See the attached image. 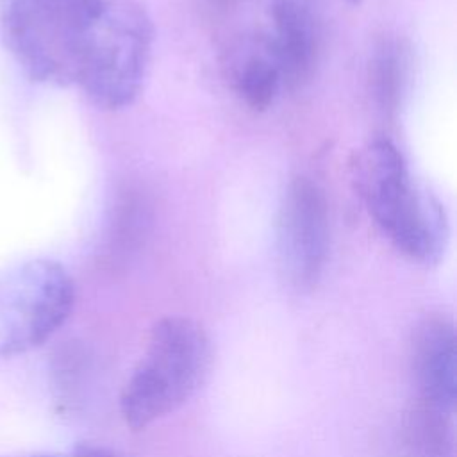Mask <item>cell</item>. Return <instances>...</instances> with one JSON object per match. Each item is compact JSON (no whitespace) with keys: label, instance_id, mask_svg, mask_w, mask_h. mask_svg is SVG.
Masks as SVG:
<instances>
[{"label":"cell","instance_id":"obj_3","mask_svg":"<svg viewBox=\"0 0 457 457\" xmlns=\"http://www.w3.org/2000/svg\"><path fill=\"white\" fill-rule=\"evenodd\" d=\"M211 361V339L196 320L166 316L155 321L145 353L121 389L125 425L143 430L179 409L204 384Z\"/></svg>","mask_w":457,"mask_h":457},{"label":"cell","instance_id":"obj_5","mask_svg":"<svg viewBox=\"0 0 457 457\" xmlns=\"http://www.w3.org/2000/svg\"><path fill=\"white\" fill-rule=\"evenodd\" d=\"M330 245L328 204L309 177H296L284 191L277 216L280 273L296 291H311L327 264Z\"/></svg>","mask_w":457,"mask_h":457},{"label":"cell","instance_id":"obj_11","mask_svg":"<svg viewBox=\"0 0 457 457\" xmlns=\"http://www.w3.org/2000/svg\"><path fill=\"white\" fill-rule=\"evenodd\" d=\"M48 457H125V455L98 445H79L77 448H73V452L66 455H48Z\"/></svg>","mask_w":457,"mask_h":457},{"label":"cell","instance_id":"obj_8","mask_svg":"<svg viewBox=\"0 0 457 457\" xmlns=\"http://www.w3.org/2000/svg\"><path fill=\"white\" fill-rule=\"evenodd\" d=\"M234 87L239 98L253 111L268 109L284 87L280 70L270 52L268 41L245 54L234 66Z\"/></svg>","mask_w":457,"mask_h":457},{"label":"cell","instance_id":"obj_7","mask_svg":"<svg viewBox=\"0 0 457 457\" xmlns=\"http://www.w3.org/2000/svg\"><path fill=\"white\" fill-rule=\"evenodd\" d=\"M270 20L271 37L266 41L284 87H298L311 77L318 57L314 18L298 0H275L270 7Z\"/></svg>","mask_w":457,"mask_h":457},{"label":"cell","instance_id":"obj_9","mask_svg":"<svg viewBox=\"0 0 457 457\" xmlns=\"http://www.w3.org/2000/svg\"><path fill=\"white\" fill-rule=\"evenodd\" d=\"M405 448L407 457H455L453 414L416 402L405 421Z\"/></svg>","mask_w":457,"mask_h":457},{"label":"cell","instance_id":"obj_10","mask_svg":"<svg viewBox=\"0 0 457 457\" xmlns=\"http://www.w3.org/2000/svg\"><path fill=\"white\" fill-rule=\"evenodd\" d=\"M403 77V59L398 46L386 43L373 62V86L377 100L384 109L395 105L398 98V87Z\"/></svg>","mask_w":457,"mask_h":457},{"label":"cell","instance_id":"obj_6","mask_svg":"<svg viewBox=\"0 0 457 457\" xmlns=\"http://www.w3.org/2000/svg\"><path fill=\"white\" fill-rule=\"evenodd\" d=\"M411 364L418 389L416 402L446 414L457 403V336L445 314L421 318L411 339Z\"/></svg>","mask_w":457,"mask_h":457},{"label":"cell","instance_id":"obj_2","mask_svg":"<svg viewBox=\"0 0 457 457\" xmlns=\"http://www.w3.org/2000/svg\"><path fill=\"white\" fill-rule=\"evenodd\" d=\"M353 180L370 216L402 255L425 266L441 261L450 234L445 207L412 180L389 139H375L359 152Z\"/></svg>","mask_w":457,"mask_h":457},{"label":"cell","instance_id":"obj_12","mask_svg":"<svg viewBox=\"0 0 457 457\" xmlns=\"http://www.w3.org/2000/svg\"><path fill=\"white\" fill-rule=\"evenodd\" d=\"M346 2H348V4H359L361 0H346Z\"/></svg>","mask_w":457,"mask_h":457},{"label":"cell","instance_id":"obj_1","mask_svg":"<svg viewBox=\"0 0 457 457\" xmlns=\"http://www.w3.org/2000/svg\"><path fill=\"white\" fill-rule=\"evenodd\" d=\"M71 82L104 111L129 107L143 89L154 23L137 0H68Z\"/></svg>","mask_w":457,"mask_h":457},{"label":"cell","instance_id":"obj_4","mask_svg":"<svg viewBox=\"0 0 457 457\" xmlns=\"http://www.w3.org/2000/svg\"><path fill=\"white\" fill-rule=\"evenodd\" d=\"M75 284L50 259L21 262L0 275V357L43 345L70 316Z\"/></svg>","mask_w":457,"mask_h":457}]
</instances>
